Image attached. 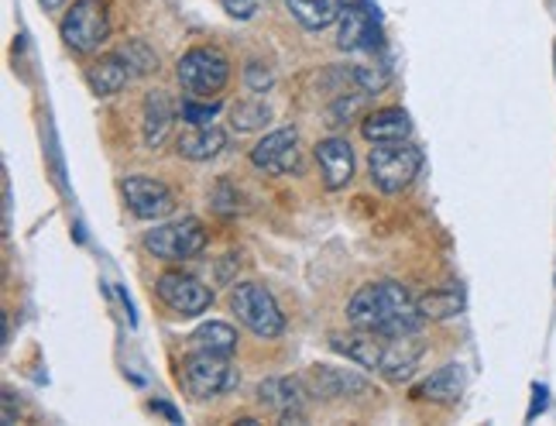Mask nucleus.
I'll return each mask as SVG.
<instances>
[{
  "label": "nucleus",
  "mask_w": 556,
  "mask_h": 426,
  "mask_svg": "<svg viewBox=\"0 0 556 426\" xmlns=\"http://www.w3.org/2000/svg\"><path fill=\"white\" fill-rule=\"evenodd\" d=\"M337 46L344 49V52H371V49H378L381 46V32H378L375 11L354 8V4H348L344 11H340Z\"/></svg>",
  "instance_id": "nucleus-13"
},
{
  "label": "nucleus",
  "mask_w": 556,
  "mask_h": 426,
  "mask_svg": "<svg viewBox=\"0 0 556 426\" xmlns=\"http://www.w3.org/2000/svg\"><path fill=\"white\" fill-rule=\"evenodd\" d=\"M206 248V230L197 217H182L173 224H159L144 234V251L162 262H189Z\"/></svg>",
  "instance_id": "nucleus-8"
},
{
  "label": "nucleus",
  "mask_w": 556,
  "mask_h": 426,
  "mask_svg": "<svg viewBox=\"0 0 556 426\" xmlns=\"http://www.w3.org/2000/svg\"><path fill=\"white\" fill-rule=\"evenodd\" d=\"M66 4H70V0H41V8H46V11H52V14H55V11H62V8H66Z\"/></svg>",
  "instance_id": "nucleus-33"
},
{
  "label": "nucleus",
  "mask_w": 556,
  "mask_h": 426,
  "mask_svg": "<svg viewBox=\"0 0 556 426\" xmlns=\"http://www.w3.org/2000/svg\"><path fill=\"white\" fill-rule=\"evenodd\" d=\"M176 76H179V87L189 97H213V93H220L227 87L230 59L220 49H213V46L189 49L176 62Z\"/></svg>",
  "instance_id": "nucleus-6"
},
{
  "label": "nucleus",
  "mask_w": 556,
  "mask_h": 426,
  "mask_svg": "<svg viewBox=\"0 0 556 426\" xmlns=\"http://www.w3.org/2000/svg\"><path fill=\"white\" fill-rule=\"evenodd\" d=\"M59 35L79 55L100 52L106 46V38H111V17H106V4H103V0H73V8L62 14Z\"/></svg>",
  "instance_id": "nucleus-4"
},
{
  "label": "nucleus",
  "mask_w": 556,
  "mask_h": 426,
  "mask_svg": "<svg viewBox=\"0 0 556 426\" xmlns=\"http://www.w3.org/2000/svg\"><path fill=\"white\" fill-rule=\"evenodd\" d=\"M286 8L306 32H324L340 17L333 0H286Z\"/></svg>",
  "instance_id": "nucleus-22"
},
{
  "label": "nucleus",
  "mask_w": 556,
  "mask_h": 426,
  "mask_svg": "<svg viewBox=\"0 0 556 426\" xmlns=\"http://www.w3.org/2000/svg\"><path fill=\"white\" fill-rule=\"evenodd\" d=\"M131 70L124 66V59L117 52H106L100 59H93L87 66V87L97 93V97H114L121 93L127 83H131Z\"/></svg>",
  "instance_id": "nucleus-18"
},
{
  "label": "nucleus",
  "mask_w": 556,
  "mask_h": 426,
  "mask_svg": "<svg viewBox=\"0 0 556 426\" xmlns=\"http://www.w3.org/2000/svg\"><path fill=\"white\" fill-rule=\"evenodd\" d=\"M365 103H368V93L361 90V93H344V97H337L330 106H327V124L330 127H344L351 124L354 117H361V111H365Z\"/></svg>",
  "instance_id": "nucleus-26"
},
{
  "label": "nucleus",
  "mask_w": 556,
  "mask_h": 426,
  "mask_svg": "<svg viewBox=\"0 0 556 426\" xmlns=\"http://www.w3.org/2000/svg\"><path fill=\"white\" fill-rule=\"evenodd\" d=\"M230 310L238 313L241 324L254 334V337H282L286 330V316L278 310L275 296L258 286V283H238L230 292Z\"/></svg>",
  "instance_id": "nucleus-7"
},
{
  "label": "nucleus",
  "mask_w": 556,
  "mask_h": 426,
  "mask_svg": "<svg viewBox=\"0 0 556 426\" xmlns=\"http://www.w3.org/2000/svg\"><path fill=\"white\" fill-rule=\"evenodd\" d=\"M330 344H333V351L348 354L354 365L368 368L375 375H384L392 381L409 378L422 358V344L416 340V334L384 337V334H371V330H354V334H333Z\"/></svg>",
  "instance_id": "nucleus-2"
},
{
  "label": "nucleus",
  "mask_w": 556,
  "mask_h": 426,
  "mask_svg": "<svg viewBox=\"0 0 556 426\" xmlns=\"http://www.w3.org/2000/svg\"><path fill=\"white\" fill-rule=\"evenodd\" d=\"M155 292H159V300L179 316H200L213 303L210 286H203L197 275H189V272H162Z\"/></svg>",
  "instance_id": "nucleus-9"
},
{
  "label": "nucleus",
  "mask_w": 556,
  "mask_h": 426,
  "mask_svg": "<svg viewBox=\"0 0 556 426\" xmlns=\"http://www.w3.org/2000/svg\"><path fill=\"white\" fill-rule=\"evenodd\" d=\"M4 423H8V426L14 423V399H11V392L4 396Z\"/></svg>",
  "instance_id": "nucleus-32"
},
{
  "label": "nucleus",
  "mask_w": 556,
  "mask_h": 426,
  "mask_svg": "<svg viewBox=\"0 0 556 426\" xmlns=\"http://www.w3.org/2000/svg\"><path fill=\"white\" fill-rule=\"evenodd\" d=\"M464 392V368L460 365H443L437 368L430 378L422 381V386H416V399H426V402H443V406H451V402H457Z\"/></svg>",
  "instance_id": "nucleus-20"
},
{
  "label": "nucleus",
  "mask_w": 556,
  "mask_h": 426,
  "mask_svg": "<svg viewBox=\"0 0 556 426\" xmlns=\"http://www.w3.org/2000/svg\"><path fill=\"white\" fill-rule=\"evenodd\" d=\"M271 83H275V76H271L268 66H262V62H248V66H244V87H248L251 93H265V90H271Z\"/></svg>",
  "instance_id": "nucleus-29"
},
{
  "label": "nucleus",
  "mask_w": 556,
  "mask_h": 426,
  "mask_svg": "<svg viewBox=\"0 0 556 426\" xmlns=\"http://www.w3.org/2000/svg\"><path fill=\"white\" fill-rule=\"evenodd\" d=\"M348 324L354 330H371L384 337H405L419 334L426 316L409 289L399 283H368L361 286L348 303Z\"/></svg>",
  "instance_id": "nucleus-1"
},
{
  "label": "nucleus",
  "mask_w": 556,
  "mask_h": 426,
  "mask_svg": "<svg viewBox=\"0 0 556 426\" xmlns=\"http://www.w3.org/2000/svg\"><path fill=\"white\" fill-rule=\"evenodd\" d=\"M176 103L165 90H152L144 97V145L155 148L165 145V138L173 135V124H176Z\"/></svg>",
  "instance_id": "nucleus-16"
},
{
  "label": "nucleus",
  "mask_w": 556,
  "mask_h": 426,
  "mask_svg": "<svg viewBox=\"0 0 556 426\" xmlns=\"http://www.w3.org/2000/svg\"><path fill=\"white\" fill-rule=\"evenodd\" d=\"M152 410H155V413H165L173 423H179V413H176L173 406H165V402H152Z\"/></svg>",
  "instance_id": "nucleus-31"
},
{
  "label": "nucleus",
  "mask_w": 556,
  "mask_h": 426,
  "mask_svg": "<svg viewBox=\"0 0 556 426\" xmlns=\"http://www.w3.org/2000/svg\"><path fill=\"white\" fill-rule=\"evenodd\" d=\"M227 148V135L220 131V127H189L186 135H179L176 141V152L189 162H206V159H217L220 152Z\"/></svg>",
  "instance_id": "nucleus-19"
},
{
  "label": "nucleus",
  "mask_w": 556,
  "mask_h": 426,
  "mask_svg": "<svg viewBox=\"0 0 556 426\" xmlns=\"http://www.w3.org/2000/svg\"><path fill=\"white\" fill-rule=\"evenodd\" d=\"M114 52L124 59V66L131 70V76H148V73L159 70V55H155V49L148 46L144 38H127V41H121Z\"/></svg>",
  "instance_id": "nucleus-24"
},
{
  "label": "nucleus",
  "mask_w": 556,
  "mask_h": 426,
  "mask_svg": "<svg viewBox=\"0 0 556 426\" xmlns=\"http://www.w3.org/2000/svg\"><path fill=\"white\" fill-rule=\"evenodd\" d=\"M121 193L138 221H165L176 210V193L152 176H127L121 183Z\"/></svg>",
  "instance_id": "nucleus-10"
},
{
  "label": "nucleus",
  "mask_w": 556,
  "mask_h": 426,
  "mask_svg": "<svg viewBox=\"0 0 556 426\" xmlns=\"http://www.w3.org/2000/svg\"><path fill=\"white\" fill-rule=\"evenodd\" d=\"M416 303L426 320H451L464 310V292L460 289H433V292L419 296Z\"/></svg>",
  "instance_id": "nucleus-23"
},
{
  "label": "nucleus",
  "mask_w": 556,
  "mask_h": 426,
  "mask_svg": "<svg viewBox=\"0 0 556 426\" xmlns=\"http://www.w3.org/2000/svg\"><path fill=\"white\" fill-rule=\"evenodd\" d=\"M316 162L327 189H344L354 179V148L348 138H324L316 145Z\"/></svg>",
  "instance_id": "nucleus-14"
},
{
  "label": "nucleus",
  "mask_w": 556,
  "mask_h": 426,
  "mask_svg": "<svg viewBox=\"0 0 556 426\" xmlns=\"http://www.w3.org/2000/svg\"><path fill=\"white\" fill-rule=\"evenodd\" d=\"M299 162V131L295 127H278L251 148V165L265 176H286Z\"/></svg>",
  "instance_id": "nucleus-11"
},
{
  "label": "nucleus",
  "mask_w": 556,
  "mask_h": 426,
  "mask_svg": "<svg viewBox=\"0 0 556 426\" xmlns=\"http://www.w3.org/2000/svg\"><path fill=\"white\" fill-rule=\"evenodd\" d=\"M224 8L230 17L248 21V17H254V11H258V0H224Z\"/></svg>",
  "instance_id": "nucleus-30"
},
{
  "label": "nucleus",
  "mask_w": 556,
  "mask_h": 426,
  "mask_svg": "<svg viewBox=\"0 0 556 426\" xmlns=\"http://www.w3.org/2000/svg\"><path fill=\"white\" fill-rule=\"evenodd\" d=\"M268 121H271V111H268V103H262V100H244V103H238L230 111L233 131H258V127H265Z\"/></svg>",
  "instance_id": "nucleus-25"
},
{
  "label": "nucleus",
  "mask_w": 556,
  "mask_h": 426,
  "mask_svg": "<svg viewBox=\"0 0 556 426\" xmlns=\"http://www.w3.org/2000/svg\"><path fill=\"white\" fill-rule=\"evenodd\" d=\"M179 381L192 399H213V396H224V392L238 389L241 375L230 365V358L192 351L179 365Z\"/></svg>",
  "instance_id": "nucleus-5"
},
{
  "label": "nucleus",
  "mask_w": 556,
  "mask_h": 426,
  "mask_svg": "<svg viewBox=\"0 0 556 426\" xmlns=\"http://www.w3.org/2000/svg\"><path fill=\"white\" fill-rule=\"evenodd\" d=\"M179 114H182V121L189 124V127H206V124H213V117L220 114V103H197V100H186L182 106H179Z\"/></svg>",
  "instance_id": "nucleus-28"
},
{
  "label": "nucleus",
  "mask_w": 556,
  "mask_h": 426,
  "mask_svg": "<svg viewBox=\"0 0 556 426\" xmlns=\"http://www.w3.org/2000/svg\"><path fill=\"white\" fill-rule=\"evenodd\" d=\"M258 402L286 423H303L306 419V389L295 378H268L258 386Z\"/></svg>",
  "instance_id": "nucleus-12"
},
{
  "label": "nucleus",
  "mask_w": 556,
  "mask_h": 426,
  "mask_svg": "<svg viewBox=\"0 0 556 426\" xmlns=\"http://www.w3.org/2000/svg\"><path fill=\"white\" fill-rule=\"evenodd\" d=\"M422 168V152L413 141H389V145H375L368 155V173L371 183L381 189L384 197H395L409 186Z\"/></svg>",
  "instance_id": "nucleus-3"
},
{
  "label": "nucleus",
  "mask_w": 556,
  "mask_h": 426,
  "mask_svg": "<svg viewBox=\"0 0 556 426\" xmlns=\"http://www.w3.org/2000/svg\"><path fill=\"white\" fill-rule=\"evenodd\" d=\"M413 121L402 106H381V111L361 117V135L371 145H389V141H409Z\"/></svg>",
  "instance_id": "nucleus-15"
},
{
  "label": "nucleus",
  "mask_w": 556,
  "mask_h": 426,
  "mask_svg": "<svg viewBox=\"0 0 556 426\" xmlns=\"http://www.w3.org/2000/svg\"><path fill=\"white\" fill-rule=\"evenodd\" d=\"M351 79L365 93H381L384 87H389V70H384V66H354Z\"/></svg>",
  "instance_id": "nucleus-27"
},
{
  "label": "nucleus",
  "mask_w": 556,
  "mask_h": 426,
  "mask_svg": "<svg viewBox=\"0 0 556 426\" xmlns=\"http://www.w3.org/2000/svg\"><path fill=\"white\" fill-rule=\"evenodd\" d=\"M192 351H206V354H220V358H230L238 351V330L230 324H220V320H210L200 330H192L189 337Z\"/></svg>",
  "instance_id": "nucleus-21"
},
{
  "label": "nucleus",
  "mask_w": 556,
  "mask_h": 426,
  "mask_svg": "<svg viewBox=\"0 0 556 426\" xmlns=\"http://www.w3.org/2000/svg\"><path fill=\"white\" fill-rule=\"evenodd\" d=\"M306 386H309V396H324V399H340V396H365L368 392V381L354 375V372H344V368H327V365H316L309 375H306Z\"/></svg>",
  "instance_id": "nucleus-17"
}]
</instances>
